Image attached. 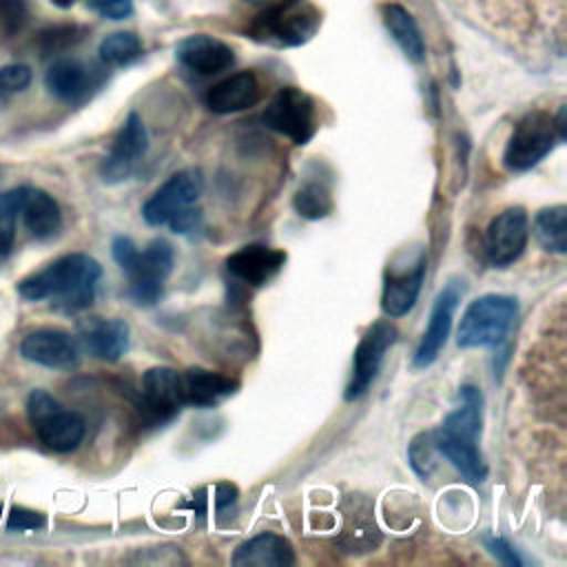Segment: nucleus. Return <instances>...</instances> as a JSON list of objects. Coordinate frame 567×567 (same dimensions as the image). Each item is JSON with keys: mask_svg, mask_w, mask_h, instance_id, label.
<instances>
[{"mask_svg": "<svg viewBox=\"0 0 567 567\" xmlns=\"http://www.w3.org/2000/svg\"><path fill=\"white\" fill-rule=\"evenodd\" d=\"M230 563L235 567H290L297 563V558L288 538L272 532H261L237 545Z\"/></svg>", "mask_w": 567, "mask_h": 567, "instance_id": "nucleus-22", "label": "nucleus"}, {"mask_svg": "<svg viewBox=\"0 0 567 567\" xmlns=\"http://www.w3.org/2000/svg\"><path fill=\"white\" fill-rule=\"evenodd\" d=\"M202 221V210L195 208V206H188L184 210H179L177 215L171 217V221L166 226H171L173 233H179V235H186L190 230H195Z\"/></svg>", "mask_w": 567, "mask_h": 567, "instance_id": "nucleus-39", "label": "nucleus"}, {"mask_svg": "<svg viewBox=\"0 0 567 567\" xmlns=\"http://www.w3.org/2000/svg\"><path fill=\"white\" fill-rule=\"evenodd\" d=\"M239 390V383L226 374L204 370V368H188L182 372V392L184 403L193 408H215L221 401L230 399Z\"/></svg>", "mask_w": 567, "mask_h": 567, "instance_id": "nucleus-23", "label": "nucleus"}, {"mask_svg": "<svg viewBox=\"0 0 567 567\" xmlns=\"http://www.w3.org/2000/svg\"><path fill=\"white\" fill-rule=\"evenodd\" d=\"M100 80L95 69L75 58H58L44 73L47 91L69 104H78L97 89Z\"/></svg>", "mask_w": 567, "mask_h": 567, "instance_id": "nucleus-19", "label": "nucleus"}, {"mask_svg": "<svg viewBox=\"0 0 567 567\" xmlns=\"http://www.w3.org/2000/svg\"><path fill=\"white\" fill-rule=\"evenodd\" d=\"M423 279H425V257L423 255H419L412 266L388 268L385 279H383V290H381V310L390 319H399V317L408 315L421 295Z\"/></svg>", "mask_w": 567, "mask_h": 567, "instance_id": "nucleus-18", "label": "nucleus"}, {"mask_svg": "<svg viewBox=\"0 0 567 567\" xmlns=\"http://www.w3.org/2000/svg\"><path fill=\"white\" fill-rule=\"evenodd\" d=\"M434 454L436 447H434V436L432 432H421L412 439L410 447H408V461L412 465V470L421 476V478H427L434 470Z\"/></svg>", "mask_w": 567, "mask_h": 567, "instance_id": "nucleus-33", "label": "nucleus"}, {"mask_svg": "<svg viewBox=\"0 0 567 567\" xmlns=\"http://www.w3.org/2000/svg\"><path fill=\"white\" fill-rule=\"evenodd\" d=\"M142 42L133 31H115L109 33L102 42H100V60L109 66H126L131 62H135L142 55Z\"/></svg>", "mask_w": 567, "mask_h": 567, "instance_id": "nucleus-29", "label": "nucleus"}, {"mask_svg": "<svg viewBox=\"0 0 567 567\" xmlns=\"http://www.w3.org/2000/svg\"><path fill=\"white\" fill-rule=\"evenodd\" d=\"M102 266L86 252H69L16 284L24 301H51L53 310L75 315L86 310L97 290Z\"/></svg>", "mask_w": 567, "mask_h": 567, "instance_id": "nucleus-1", "label": "nucleus"}, {"mask_svg": "<svg viewBox=\"0 0 567 567\" xmlns=\"http://www.w3.org/2000/svg\"><path fill=\"white\" fill-rule=\"evenodd\" d=\"M20 217L29 235L35 239H51L62 226V213L55 197L35 186H22Z\"/></svg>", "mask_w": 567, "mask_h": 567, "instance_id": "nucleus-24", "label": "nucleus"}, {"mask_svg": "<svg viewBox=\"0 0 567 567\" xmlns=\"http://www.w3.org/2000/svg\"><path fill=\"white\" fill-rule=\"evenodd\" d=\"M286 264V252L266 244H248L226 257V272L252 288L266 286Z\"/></svg>", "mask_w": 567, "mask_h": 567, "instance_id": "nucleus-16", "label": "nucleus"}, {"mask_svg": "<svg viewBox=\"0 0 567 567\" xmlns=\"http://www.w3.org/2000/svg\"><path fill=\"white\" fill-rule=\"evenodd\" d=\"M237 501V487L230 483H217L213 487H204L193 494L188 507L197 514H208L210 509H224Z\"/></svg>", "mask_w": 567, "mask_h": 567, "instance_id": "nucleus-32", "label": "nucleus"}, {"mask_svg": "<svg viewBox=\"0 0 567 567\" xmlns=\"http://www.w3.org/2000/svg\"><path fill=\"white\" fill-rule=\"evenodd\" d=\"M204 190V177L199 168H184L173 173L153 195L142 204V217L148 226H166L173 215L195 206Z\"/></svg>", "mask_w": 567, "mask_h": 567, "instance_id": "nucleus-10", "label": "nucleus"}, {"mask_svg": "<svg viewBox=\"0 0 567 567\" xmlns=\"http://www.w3.org/2000/svg\"><path fill=\"white\" fill-rule=\"evenodd\" d=\"M131 330L124 319L86 317L78 321V341L82 348L102 361H120L128 350Z\"/></svg>", "mask_w": 567, "mask_h": 567, "instance_id": "nucleus-17", "label": "nucleus"}, {"mask_svg": "<svg viewBox=\"0 0 567 567\" xmlns=\"http://www.w3.org/2000/svg\"><path fill=\"white\" fill-rule=\"evenodd\" d=\"M381 18L388 33L403 51V55L412 62H421L425 58V42L414 16L396 2H385L381 7Z\"/></svg>", "mask_w": 567, "mask_h": 567, "instance_id": "nucleus-26", "label": "nucleus"}, {"mask_svg": "<svg viewBox=\"0 0 567 567\" xmlns=\"http://www.w3.org/2000/svg\"><path fill=\"white\" fill-rule=\"evenodd\" d=\"M111 255L128 279V297L137 306H153L164 292V281L175 266V248L166 239H153L146 248H137L126 235L111 241Z\"/></svg>", "mask_w": 567, "mask_h": 567, "instance_id": "nucleus-3", "label": "nucleus"}, {"mask_svg": "<svg viewBox=\"0 0 567 567\" xmlns=\"http://www.w3.org/2000/svg\"><path fill=\"white\" fill-rule=\"evenodd\" d=\"M182 374L173 368L157 365L142 377V408L159 423L175 419L184 408Z\"/></svg>", "mask_w": 567, "mask_h": 567, "instance_id": "nucleus-15", "label": "nucleus"}, {"mask_svg": "<svg viewBox=\"0 0 567 567\" xmlns=\"http://www.w3.org/2000/svg\"><path fill=\"white\" fill-rule=\"evenodd\" d=\"M31 80H33V73L22 62L0 66V102L22 93L31 84Z\"/></svg>", "mask_w": 567, "mask_h": 567, "instance_id": "nucleus-34", "label": "nucleus"}, {"mask_svg": "<svg viewBox=\"0 0 567 567\" xmlns=\"http://www.w3.org/2000/svg\"><path fill=\"white\" fill-rule=\"evenodd\" d=\"M86 4L109 20H124L133 13V0H86Z\"/></svg>", "mask_w": 567, "mask_h": 567, "instance_id": "nucleus-37", "label": "nucleus"}, {"mask_svg": "<svg viewBox=\"0 0 567 567\" xmlns=\"http://www.w3.org/2000/svg\"><path fill=\"white\" fill-rule=\"evenodd\" d=\"M321 27V11L312 0H275L248 27L255 42L288 49L306 44Z\"/></svg>", "mask_w": 567, "mask_h": 567, "instance_id": "nucleus-4", "label": "nucleus"}, {"mask_svg": "<svg viewBox=\"0 0 567 567\" xmlns=\"http://www.w3.org/2000/svg\"><path fill=\"white\" fill-rule=\"evenodd\" d=\"M55 7H60V9H69L75 0H51Z\"/></svg>", "mask_w": 567, "mask_h": 567, "instance_id": "nucleus-40", "label": "nucleus"}, {"mask_svg": "<svg viewBox=\"0 0 567 567\" xmlns=\"http://www.w3.org/2000/svg\"><path fill=\"white\" fill-rule=\"evenodd\" d=\"M292 208L303 219H310V221L323 219L334 208L332 193L323 182H317V179L303 182L292 195Z\"/></svg>", "mask_w": 567, "mask_h": 567, "instance_id": "nucleus-28", "label": "nucleus"}, {"mask_svg": "<svg viewBox=\"0 0 567 567\" xmlns=\"http://www.w3.org/2000/svg\"><path fill=\"white\" fill-rule=\"evenodd\" d=\"M565 142L554 124V117L545 111H532L518 120L507 146L503 151V164L512 173H523L534 168L545 159L556 144Z\"/></svg>", "mask_w": 567, "mask_h": 567, "instance_id": "nucleus-7", "label": "nucleus"}, {"mask_svg": "<svg viewBox=\"0 0 567 567\" xmlns=\"http://www.w3.org/2000/svg\"><path fill=\"white\" fill-rule=\"evenodd\" d=\"M461 405L452 410L443 423L432 430L436 452L470 483H483L487 463L478 450L483 425V394L476 385L458 388Z\"/></svg>", "mask_w": 567, "mask_h": 567, "instance_id": "nucleus-2", "label": "nucleus"}, {"mask_svg": "<svg viewBox=\"0 0 567 567\" xmlns=\"http://www.w3.org/2000/svg\"><path fill=\"white\" fill-rule=\"evenodd\" d=\"M381 534L372 516V505L363 496H350L343 505L341 545L348 551H370L379 545Z\"/></svg>", "mask_w": 567, "mask_h": 567, "instance_id": "nucleus-25", "label": "nucleus"}, {"mask_svg": "<svg viewBox=\"0 0 567 567\" xmlns=\"http://www.w3.org/2000/svg\"><path fill=\"white\" fill-rule=\"evenodd\" d=\"M483 543H485L487 551L492 556H496V560H501L503 565H509V567H520L523 565L520 556L516 554V549L505 538H501V536H485Z\"/></svg>", "mask_w": 567, "mask_h": 567, "instance_id": "nucleus-38", "label": "nucleus"}, {"mask_svg": "<svg viewBox=\"0 0 567 567\" xmlns=\"http://www.w3.org/2000/svg\"><path fill=\"white\" fill-rule=\"evenodd\" d=\"M261 100V84L252 71L233 73L217 84H213L206 93V106L217 115L239 113L255 106Z\"/></svg>", "mask_w": 567, "mask_h": 567, "instance_id": "nucleus-21", "label": "nucleus"}, {"mask_svg": "<svg viewBox=\"0 0 567 567\" xmlns=\"http://www.w3.org/2000/svg\"><path fill=\"white\" fill-rule=\"evenodd\" d=\"M396 328L388 319H377L374 323L368 326L352 357V374L343 394L346 401H354L370 390L381 370L385 352L396 341Z\"/></svg>", "mask_w": 567, "mask_h": 567, "instance_id": "nucleus-9", "label": "nucleus"}, {"mask_svg": "<svg viewBox=\"0 0 567 567\" xmlns=\"http://www.w3.org/2000/svg\"><path fill=\"white\" fill-rule=\"evenodd\" d=\"M534 235L543 250L554 255L567 252V208L563 204L547 206L534 217Z\"/></svg>", "mask_w": 567, "mask_h": 567, "instance_id": "nucleus-27", "label": "nucleus"}, {"mask_svg": "<svg viewBox=\"0 0 567 567\" xmlns=\"http://www.w3.org/2000/svg\"><path fill=\"white\" fill-rule=\"evenodd\" d=\"M22 186L0 190V257H7L16 244V221L20 217Z\"/></svg>", "mask_w": 567, "mask_h": 567, "instance_id": "nucleus-30", "label": "nucleus"}, {"mask_svg": "<svg viewBox=\"0 0 567 567\" xmlns=\"http://www.w3.org/2000/svg\"><path fill=\"white\" fill-rule=\"evenodd\" d=\"M84 29L75 27V24H58V27H51L47 31L40 33L38 38V49L42 55H55V53H62L71 47H75L84 35Z\"/></svg>", "mask_w": 567, "mask_h": 567, "instance_id": "nucleus-31", "label": "nucleus"}, {"mask_svg": "<svg viewBox=\"0 0 567 567\" xmlns=\"http://www.w3.org/2000/svg\"><path fill=\"white\" fill-rule=\"evenodd\" d=\"M29 18V9L24 0H0V33L16 35Z\"/></svg>", "mask_w": 567, "mask_h": 567, "instance_id": "nucleus-35", "label": "nucleus"}, {"mask_svg": "<svg viewBox=\"0 0 567 567\" xmlns=\"http://www.w3.org/2000/svg\"><path fill=\"white\" fill-rule=\"evenodd\" d=\"M20 354L51 370H73L80 363L78 339L60 328H35L20 339Z\"/></svg>", "mask_w": 567, "mask_h": 567, "instance_id": "nucleus-14", "label": "nucleus"}, {"mask_svg": "<svg viewBox=\"0 0 567 567\" xmlns=\"http://www.w3.org/2000/svg\"><path fill=\"white\" fill-rule=\"evenodd\" d=\"M529 217L525 208L509 206L498 213L485 233V255L494 268L512 266L527 248Z\"/></svg>", "mask_w": 567, "mask_h": 567, "instance_id": "nucleus-11", "label": "nucleus"}, {"mask_svg": "<svg viewBox=\"0 0 567 567\" xmlns=\"http://www.w3.org/2000/svg\"><path fill=\"white\" fill-rule=\"evenodd\" d=\"M261 122L297 146L308 144L315 137L319 124L315 100L297 86L279 89L264 109Z\"/></svg>", "mask_w": 567, "mask_h": 567, "instance_id": "nucleus-8", "label": "nucleus"}, {"mask_svg": "<svg viewBox=\"0 0 567 567\" xmlns=\"http://www.w3.org/2000/svg\"><path fill=\"white\" fill-rule=\"evenodd\" d=\"M27 416L38 434V441L51 452L66 454L80 447V443L84 441V419L73 410H64L58 399L42 388L29 392Z\"/></svg>", "mask_w": 567, "mask_h": 567, "instance_id": "nucleus-6", "label": "nucleus"}, {"mask_svg": "<svg viewBox=\"0 0 567 567\" xmlns=\"http://www.w3.org/2000/svg\"><path fill=\"white\" fill-rule=\"evenodd\" d=\"M4 525H7L9 532H38V529L47 527V516L42 512L29 509V507L13 505L9 509V516H7Z\"/></svg>", "mask_w": 567, "mask_h": 567, "instance_id": "nucleus-36", "label": "nucleus"}, {"mask_svg": "<svg viewBox=\"0 0 567 567\" xmlns=\"http://www.w3.org/2000/svg\"><path fill=\"white\" fill-rule=\"evenodd\" d=\"M463 281L458 279H452L434 299L432 303V310H430V319H427V328L414 350V357H412V365L416 370H425L430 368L441 350L445 348L447 343V337H450V330H452V319H454V312L458 308V301L463 297Z\"/></svg>", "mask_w": 567, "mask_h": 567, "instance_id": "nucleus-12", "label": "nucleus"}, {"mask_svg": "<svg viewBox=\"0 0 567 567\" xmlns=\"http://www.w3.org/2000/svg\"><path fill=\"white\" fill-rule=\"evenodd\" d=\"M148 151V133L142 117L131 111L122 122L109 155L100 164V175L109 184L124 182Z\"/></svg>", "mask_w": 567, "mask_h": 567, "instance_id": "nucleus-13", "label": "nucleus"}, {"mask_svg": "<svg viewBox=\"0 0 567 567\" xmlns=\"http://www.w3.org/2000/svg\"><path fill=\"white\" fill-rule=\"evenodd\" d=\"M518 303L509 295H481L467 303L456 328L458 348H492L509 334Z\"/></svg>", "mask_w": 567, "mask_h": 567, "instance_id": "nucleus-5", "label": "nucleus"}, {"mask_svg": "<svg viewBox=\"0 0 567 567\" xmlns=\"http://www.w3.org/2000/svg\"><path fill=\"white\" fill-rule=\"evenodd\" d=\"M175 58L182 66L197 75L221 73L235 62L233 49L226 42L206 33H195L179 40L175 47Z\"/></svg>", "mask_w": 567, "mask_h": 567, "instance_id": "nucleus-20", "label": "nucleus"}]
</instances>
